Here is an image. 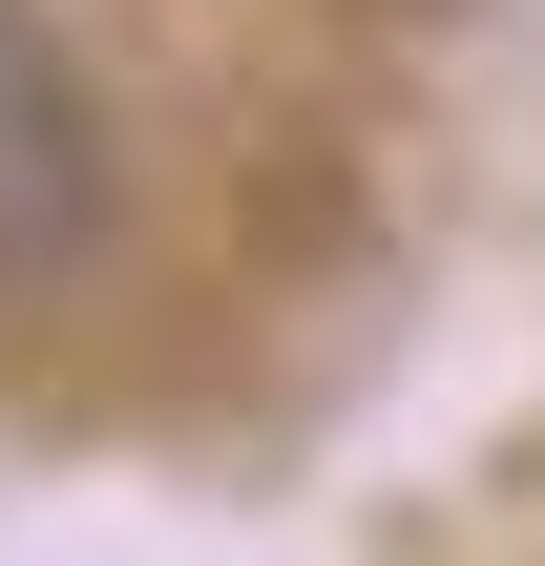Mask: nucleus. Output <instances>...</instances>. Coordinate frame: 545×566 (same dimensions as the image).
<instances>
[{"mask_svg": "<svg viewBox=\"0 0 545 566\" xmlns=\"http://www.w3.org/2000/svg\"><path fill=\"white\" fill-rule=\"evenodd\" d=\"M126 252V147H105V84L63 63L42 0H0V294H63Z\"/></svg>", "mask_w": 545, "mask_h": 566, "instance_id": "obj_1", "label": "nucleus"}]
</instances>
